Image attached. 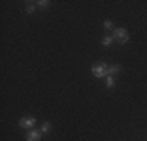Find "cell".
I'll return each mask as SVG.
<instances>
[{
    "label": "cell",
    "mask_w": 147,
    "mask_h": 141,
    "mask_svg": "<svg viewBox=\"0 0 147 141\" xmlns=\"http://www.w3.org/2000/svg\"><path fill=\"white\" fill-rule=\"evenodd\" d=\"M119 72H121V66H119V64H111V66H108V75L113 77L114 74H119Z\"/></svg>",
    "instance_id": "cell-5"
},
{
    "label": "cell",
    "mask_w": 147,
    "mask_h": 141,
    "mask_svg": "<svg viewBox=\"0 0 147 141\" xmlns=\"http://www.w3.org/2000/svg\"><path fill=\"white\" fill-rule=\"evenodd\" d=\"M107 86H108V88H113V86H114V79H113L111 75L107 77Z\"/></svg>",
    "instance_id": "cell-9"
},
{
    "label": "cell",
    "mask_w": 147,
    "mask_h": 141,
    "mask_svg": "<svg viewBox=\"0 0 147 141\" xmlns=\"http://www.w3.org/2000/svg\"><path fill=\"white\" fill-rule=\"evenodd\" d=\"M50 129H52L50 122H44L42 127H41V132H42V133H49V132H50Z\"/></svg>",
    "instance_id": "cell-7"
},
{
    "label": "cell",
    "mask_w": 147,
    "mask_h": 141,
    "mask_svg": "<svg viewBox=\"0 0 147 141\" xmlns=\"http://www.w3.org/2000/svg\"><path fill=\"white\" fill-rule=\"evenodd\" d=\"M36 3L38 6H41V8H49V6H50V2H49V0H39V2H34Z\"/></svg>",
    "instance_id": "cell-8"
},
{
    "label": "cell",
    "mask_w": 147,
    "mask_h": 141,
    "mask_svg": "<svg viewBox=\"0 0 147 141\" xmlns=\"http://www.w3.org/2000/svg\"><path fill=\"white\" fill-rule=\"evenodd\" d=\"M91 72H92V75L96 77V79L108 77V64L103 61L96 63V64H92V68H91Z\"/></svg>",
    "instance_id": "cell-1"
},
{
    "label": "cell",
    "mask_w": 147,
    "mask_h": 141,
    "mask_svg": "<svg viewBox=\"0 0 147 141\" xmlns=\"http://www.w3.org/2000/svg\"><path fill=\"white\" fill-rule=\"evenodd\" d=\"M41 130H31V132L27 133L25 140L27 141H41Z\"/></svg>",
    "instance_id": "cell-4"
},
{
    "label": "cell",
    "mask_w": 147,
    "mask_h": 141,
    "mask_svg": "<svg viewBox=\"0 0 147 141\" xmlns=\"http://www.w3.org/2000/svg\"><path fill=\"white\" fill-rule=\"evenodd\" d=\"M34 124H36V118H22L19 121V125L22 129H31Z\"/></svg>",
    "instance_id": "cell-3"
},
{
    "label": "cell",
    "mask_w": 147,
    "mask_h": 141,
    "mask_svg": "<svg viewBox=\"0 0 147 141\" xmlns=\"http://www.w3.org/2000/svg\"><path fill=\"white\" fill-rule=\"evenodd\" d=\"M113 38L117 42H121V44H125V42H128V39H130V35H128V31L125 28L121 27V28H113Z\"/></svg>",
    "instance_id": "cell-2"
},
{
    "label": "cell",
    "mask_w": 147,
    "mask_h": 141,
    "mask_svg": "<svg viewBox=\"0 0 147 141\" xmlns=\"http://www.w3.org/2000/svg\"><path fill=\"white\" fill-rule=\"evenodd\" d=\"M103 27L110 30V28H113V22H111V20H105V22H103Z\"/></svg>",
    "instance_id": "cell-10"
},
{
    "label": "cell",
    "mask_w": 147,
    "mask_h": 141,
    "mask_svg": "<svg viewBox=\"0 0 147 141\" xmlns=\"http://www.w3.org/2000/svg\"><path fill=\"white\" fill-rule=\"evenodd\" d=\"M113 39H114L113 36H103V38H102V44L105 45V47H108V45L113 44Z\"/></svg>",
    "instance_id": "cell-6"
},
{
    "label": "cell",
    "mask_w": 147,
    "mask_h": 141,
    "mask_svg": "<svg viewBox=\"0 0 147 141\" xmlns=\"http://www.w3.org/2000/svg\"><path fill=\"white\" fill-rule=\"evenodd\" d=\"M34 8H36V6H33V5H28V6H27V13H33V11H34Z\"/></svg>",
    "instance_id": "cell-11"
}]
</instances>
